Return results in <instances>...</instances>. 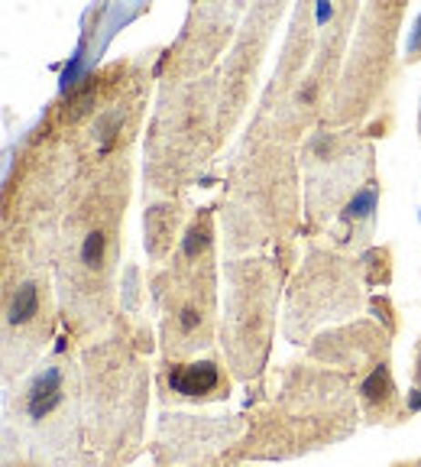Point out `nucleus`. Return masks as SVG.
<instances>
[{
	"label": "nucleus",
	"instance_id": "6",
	"mask_svg": "<svg viewBox=\"0 0 421 467\" xmlns=\"http://www.w3.org/2000/svg\"><path fill=\"white\" fill-rule=\"evenodd\" d=\"M101 256H104V234H87V241H85V247H81V260L87 263V266H98L101 263Z\"/></svg>",
	"mask_w": 421,
	"mask_h": 467
},
{
	"label": "nucleus",
	"instance_id": "8",
	"mask_svg": "<svg viewBox=\"0 0 421 467\" xmlns=\"http://www.w3.org/2000/svg\"><path fill=\"white\" fill-rule=\"evenodd\" d=\"M179 321H182V331H195L198 328V312H195V308H185Z\"/></svg>",
	"mask_w": 421,
	"mask_h": 467
},
{
	"label": "nucleus",
	"instance_id": "2",
	"mask_svg": "<svg viewBox=\"0 0 421 467\" xmlns=\"http://www.w3.org/2000/svg\"><path fill=\"white\" fill-rule=\"evenodd\" d=\"M58 402H62V370H58V367H49V370L39 373L36 383L29 387V400H26L29 419L49 416Z\"/></svg>",
	"mask_w": 421,
	"mask_h": 467
},
{
	"label": "nucleus",
	"instance_id": "4",
	"mask_svg": "<svg viewBox=\"0 0 421 467\" xmlns=\"http://www.w3.org/2000/svg\"><path fill=\"white\" fill-rule=\"evenodd\" d=\"M360 393L366 396L370 402H383L393 396V383H389V370L385 367H376V370L366 377V383L360 387Z\"/></svg>",
	"mask_w": 421,
	"mask_h": 467
},
{
	"label": "nucleus",
	"instance_id": "1",
	"mask_svg": "<svg viewBox=\"0 0 421 467\" xmlns=\"http://www.w3.org/2000/svg\"><path fill=\"white\" fill-rule=\"evenodd\" d=\"M169 387L179 396H208L221 387V373L210 360H201V364H185L169 370Z\"/></svg>",
	"mask_w": 421,
	"mask_h": 467
},
{
	"label": "nucleus",
	"instance_id": "7",
	"mask_svg": "<svg viewBox=\"0 0 421 467\" xmlns=\"http://www.w3.org/2000/svg\"><path fill=\"white\" fill-rule=\"evenodd\" d=\"M208 244V231H198V227H191V234H189V241H185V254L189 256H195L198 250Z\"/></svg>",
	"mask_w": 421,
	"mask_h": 467
},
{
	"label": "nucleus",
	"instance_id": "3",
	"mask_svg": "<svg viewBox=\"0 0 421 467\" xmlns=\"http://www.w3.org/2000/svg\"><path fill=\"white\" fill-rule=\"evenodd\" d=\"M39 308V292L33 283H23L20 289L14 292V302H10V321L14 325H23V321H29L33 315H36Z\"/></svg>",
	"mask_w": 421,
	"mask_h": 467
},
{
	"label": "nucleus",
	"instance_id": "5",
	"mask_svg": "<svg viewBox=\"0 0 421 467\" xmlns=\"http://www.w3.org/2000/svg\"><path fill=\"white\" fill-rule=\"evenodd\" d=\"M376 208V189H366V192H360V195L354 198V202L347 204V212H344V218H366V214Z\"/></svg>",
	"mask_w": 421,
	"mask_h": 467
}]
</instances>
